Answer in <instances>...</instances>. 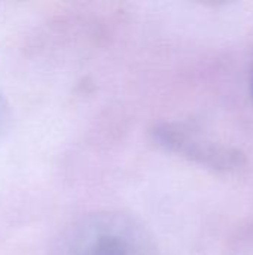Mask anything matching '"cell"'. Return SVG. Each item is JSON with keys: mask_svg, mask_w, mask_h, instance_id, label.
<instances>
[{"mask_svg": "<svg viewBox=\"0 0 253 255\" xmlns=\"http://www.w3.org/2000/svg\"><path fill=\"white\" fill-rule=\"evenodd\" d=\"M49 255H160L149 229L121 211H100L67 224Z\"/></svg>", "mask_w": 253, "mask_h": 255, "instance_id": "obj_1", "label": "cell"}, {"mask_svg": "<svg viewBox=\"0 0 253 255\" xmlns=\"http://www.w3.org/2000/svg\"><path fill=\"white\" fill-rule=\"evenodd\" d=\"M152 139L166 151L215 172H234L246 164L243 151L212 137L189 123H161L154 127Z\"/></svg>", "mask_w": 253, "mask_h": 255, "instance_id": "obj_2", "label": "cell"}, {"mask_svg": "<svg viewBox=\"0 0 253 255\" xmlns=\"http://www.w3.org/2000/svg\"><path fill=\"white\" fill-rule=\"evenodd\" d=\"M9 120H10L9 105L0 93V136L6 131V128L9 126Z\"/></svg>", "mask_w": 253, "mask_h": 255, "instance_id": "obj_3", "label": "cell"}, {"mask_svg": "<svg viewBox=\"0 0 253 255\" xmlns=\"http://www.w3.org/2000/svg\"><path fill=\"white\" fill-rule=\"evenodd\" d=\"M251 94H252V99H253V66H252V70H251Z\"/></svg>", "mask_w": 253, "mask_h": 255, "instance_id": "obj_4", "label": "cell"}]
</instances>
